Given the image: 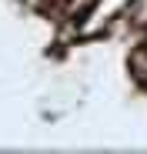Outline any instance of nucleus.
I'll return each instance as SVG.
<instances>
[{
  "label": "nucleus",
  "mask_w": 147,
  "mask_h": 154,
  "mask_svg": "<svg viewBox=\"0 0 147 154\" xmlns=\"http://www.w3.org/2000/svg\"><path fill=\"white\" fill-rule=\"evenodd\" d=\"M134 4L137 0H94V7L74 23V37L77 40H94V37L107 34V27L114 20H120Z\"/></svg>",
  "instance_id": "nucleus-1"
},
{
  "label": "nucleus",
  "mask_w": 147,
  "mask_h": 154,
  "mask_svg": "<svg viewBox=\"0 0 147 154\" xmlns=\"http://www.w3.org/2000/svg\"><path fill=\"white\" fill-rule=\"evenodd\" d=\"M130 74L137 77L140 84H147V44L137 47L134 54H130Z\"/></svg>",
  "instance_id": "nucleus-2"
}]
</instances>
